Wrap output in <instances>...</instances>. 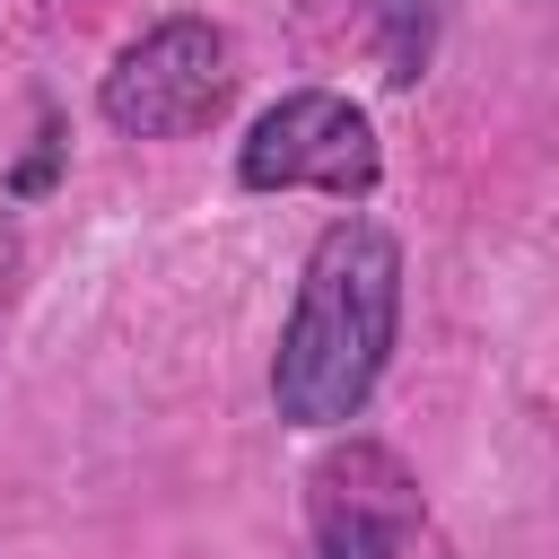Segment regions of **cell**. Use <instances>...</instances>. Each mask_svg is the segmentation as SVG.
<instances>
[{
  "mask_svg": "<svg viewBox=\"0 0 559 559\" xmlns=\"http://www.w3.org/2000/svg\"><path fill=\"white\" fill-rule=\"evenodd\" d=\"M402 323V245L376 218H332L306 253L280 358H271V402L297 428H341L384 376Z\"/></svg>",
  "mask_w": 559,
  "mask_h": 559,
  "instance_id": "obj_1",
  "label": "cell"
},
{
  "mask_svg": "<svg viewBox=\"0 0 559 559\" xmlns=\"http://www.w3.org/2000/svg\"><path fill=\"white\" fill-rule=\"evenodd\" d=\"M306 524H314V550L323 559H454V542L437 533L419 480L402 472L393 445H332L314 472H306Z\"/></svg>",
  "mask_w": 559,
  "mask_h": 559,
  "instance_id": "obj_2",
  "label": "cell"
},
{
  "mask_svg": "<svg viewBox=\"0 0 559 559\" xmlns=\"http://www.w3.org/2000/svg\"><path fill=\"white\" fill-rule=\"evenodd\" d=\"M236 87V52L210 17H166L148 26L96 87L105 122L131 131V140H175V131H201Z\"/></svg>",
  "mask_w": 559,
  "mask_h": 559,
  "instance_id": "obj_3",
  "label": "cell"
},
{
  "mask_svg": "<svg viewBox=\"0 0 559 559\" xmlns=\"http://www.w3.org/2000/svg\"><path fill=\"white\" fill-rule=\"evenodd\" d=\"M236 175H245V192H297V183H314L332 201H367L376 175H384V148H376V131H367V114L349 96L297 87V96H280L245 131Z\"/></svg>",
  "mask_w": 559,
  "mask_h": 559,
  "instance_id": "obj_4",
  "label": "cell"
},
{
  "mask_svg": "<svg viewBox=\"0 0 559 559\" xmlns=\"http://www.w3.org/2000/svg\"><path fill=\"white\" fill-rule=\"evenodd\" d=\"M428 44H437V0H384V79L411 87L428 70Z\"/></svg>",
  "mask_w": 559,
  "mask_h": 559,
  "instance_id": "obj_5",
  "label": "cell"
},
{
  "mask_svg": "<svg viewBox=\"0 0 559 559\" xmlns=\"http://www.w3.org/2000/svg\"><path fill=\"white\" fill-rule=\"evenodd\" d=\"M9 280H17V227H9V210H0V297H9Z\"/></svg>",
  "mask_w": 559,
  "mask_h": 559,
  "instance_id": "obj_6",
  "label": "cell"
}]
</instances>
